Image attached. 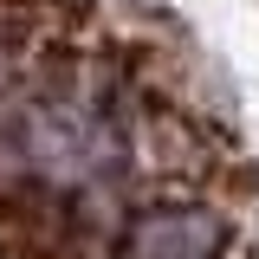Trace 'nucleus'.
<instances>
[{
  "label": "nucleus",
  "instance_id": "obj_1",
  "mask_svg": "<svg viewBox=\"0 0 259 259\" xmlns=\"http://www.w3.org/2000/svg\"><path fill=\"white\" fill-rule=\"evenodd\" d=\"M221 221L214 214H156L123 240L117 259H214Z\"/></svg>",
  "mask_w": 259,
  "mask_h": 259
}]
</instances>
